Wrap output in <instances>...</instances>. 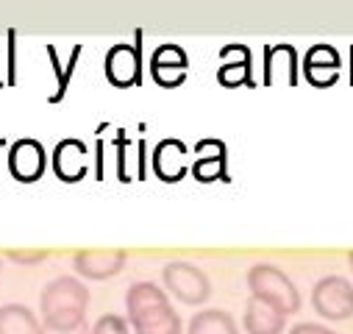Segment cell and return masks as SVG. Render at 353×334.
Here are the masks:
<instances>
[{
	"label": "cell",
	"instance_id": "obj_1",
	"mask_svg": "<svg viewBox=\"0 0 353 334\" xmlns=\"http://www.w3.org/2000/svg\"><path fill=\"white\" fill-rule=\"evenodd\" d=\"M86 306H90L86 284L75 276H59L48 282L39 295V323L53 328H78L86 323Z\"/></svg>",
	"mask_w": 353,
	"mask_h": 334
},
{
	"label": "cell",
	"instance_id": "obj_2",
	"mask_svg": "<svg viewBox=\"0 0 353 334\" xmlns=\"http://www.w3.org/2000/svg\"><path fill=\"white\" fill-rule=\"evenodd\" d=\"M248 287L250 295L276 306L284 315H295L301 309V293L295 287V282L276 265L270 262H259L248 271Z\"/></svg>",
	"mask_w": 353,
	"mask_h": 334
},
{
	"label": "cell",
	"instance_id": "obj_3",
	"mask_svg": "<svg viewBox=\"0 0 353 334\" xmlns=\"http://www.w3.org/2000/svg\"><path fill=\"white\" fill-rule=\"evenodd\" d=\"M161 282L164 287L179 298L181 304H190V306H198L203 304L209 295H212V282L209 276L192 265V262H184V259H175V262H167L161 268Z\"/></svg>",
	"mask_w": 353,
	"mask_h": 334
},
{
	"label": "cell",
	"instance_id": "obj_4",
	"mask_svg": "<svg viewBox=\"0 0 353 334\" xmlns=\"http://www.w3.org/2000/svg\"><path fill=\"white\" fill-rule=\"evenodd\" d=\"M312 306L325 320L353 317V284L345 276H323L312 287Z\"/></svg>",
	"mask_w": 353,
	"mask_h": 334
},
{
	"label": "cell",
	"instance_id": "obj_5",
	"mask_svg": "<svg viewBox=\"0 0 353 334\" xmlns=\"http://www.w3.org/2000/svg\"><path fill=\"white\" fill-rule=\"evenodd\" d=\"M6 164H9V173L23 181V184H31V181H39L48 170V150L39 139L34 137H20L9 145V156H6Z\"/></svg>",
	"mask_w": 353,
	"mask_h": 334
},
{
	"label": "cell",
	"instance_id": "obj_6",
	"mask_svg": "<svg viewBox=\"0 0 353 334\" xmlns=\"http://www.w3.org/2000/svg\"><path fill=\"white\" fill-rule=\"evenodd\" d=\"M125 259H128V254L123 248H83V250H75L72 268H75V273H81L86 279L103 282V279L117 276L125 268Z\"/></svg>",
	"mask_w": 353,
	"mask_h": 334
},
{
	"label": "cell",
	"instance_id": "obj_7",
	"mask_svg": "<svg viewBox=\"0 0 353 334\" xmlns=\"http://www.w3.org/2000/svg\"><path fill=\"white\" fill-rule=\"evenodd\" d=\"M106 78L117 87H134L142 81V53L139 45H128V42H117L109 48L106 53Z\"/></svg>",
	"mask_w": 353,
	"mask_h": 334
},
{
	"label": "cell",
	"instance_id": "obj_8",
	"mask_svg": "<svg viewBox=\"0 0 353 334\" xmlns=\"http://www.w3.org/2000/svg\"><path fill=\"white\" fill-rule=\"evenodd\" d=\"M50 164H53V173L61 181H81L90 170V150L81 139H61L56 142L53 153H50Z\"/></svg>",
	"mask_w": 353,
	"mask_h": 334
},
{
	"label": "cell",
	"instance_id": "obj_9",
	"mask_svg": "<svg viewBox=\"0 0 353 334\" xmlns=\"http://www.w3.org/2000/svg\"><path fill=\"white\" fill-rule=\"evenodd\" d=\"M187 70H190V56L181 45H159L150 56V72L159 84L164 87H175V84H181L187 78Z\"/></svg>",
	"mask_w": 353,
	"mask_h": 334
},
{
	"label": "cell",
	"instance_id": "obj_10",
	"mask_svg": "<svg viewBox=\"0 0 353 334\" xmlns=\"http://www.w3.org/2000/svg\"><path fill=\"white\" fill-rule=\"evenodd\" d=\"M303 75L309 84H317V87H328L339 78V67H342V59L336 53L334 45L328 42H317L306 50L303 56Z\"/></svg>",
	"mask_w": 353,
	"mask_h": 334
},
{
	"label": "cell",
	"instance_id": "obj_11",
	"mask_svg": "<svg viewBox=\"0 0 353 334\" xmlns=\"http://www.w3.org/2000/svg\"><path fill=\"white\" fill-rule=\"evenodd\" d=\"M298 50L287 42L264 48V84H298Z\"/></svg>",
	"mask_w": 353,
	"mask_h": 334
},
{
	"label": "cell",
	"instance_id": "obj_12",
	"mask_svg": "<svg viewBox=\"0 0 353 334\" xmlns=\"http://www.w3.org/2000/svg\"><path fill=\"white\" fill-rule=\"evenodd\" d=\"M153 170L161 181H179L184 179V173L190 170L187 164V145L175 137L161 139L153 148Z\"/></svg>",
	"mask_w": 353,
	"mask_h": 334
},
{
	"label": "cell",
	"instance_id": "obj_13",
	"mask_svg": "<svg viewBox=\"0 0 353 334\" xmlns=\"http://www.w3.org/2000/svg\"><path fill=\"white\" fill-rule=\"evenodd\" d=\"M220 70H217V81L236 87V84H253V59H250V48L242 42H231L225 48H220Z\"/></svg>",
	"mask_w": 353,
	"mask_h": 334
},
{
	"label": "cell",
	"instance_id": "obj_14",
	"mask_svg": "<svg viewBox=\"0 0 353 334\" xmlns=\"http://www.w3.org/2000/svg\"><path fill=\"white\" fill-rule=\"evenodd\" d=\"M242 323H245V331L248 334H284L287 328V315L279 312L276 306L264 304L259 298H248L245 304V315H242Z\"/></svg>",
	"mask_w": 353,
	"mask_h": 334
},
{
	"label": "cell",
	"instance_id": "obj_15",
	"mask_svg": "<svg viewBox=\"0 0 353 334\" xmlns=\"http://www.w3.org/2000/svg\"><path fill=\"white\" fill-rule=\"evenodd\" d=\"M128 326H134V334H181V315L172 309V304L153 306L137 317H128Z\"/></svg>",
	"mask_w": 353,
	"mask_h": 334
},
{
	"label": "cell",
	"instance_id": "obj_16",
	"mask_svg": "<svg viewBox=\"0 0 353 334\" xmlns=\"http://www.w3.org/2000/svg\"><path fill=\"white\" fill-rule=\"evenodd\" d=\"M195 164H192V176L198 181H217L225 176V145L220 139H201L195 145Z\"/></svg>",
	"mask_w": 353,
	"mask_h": 334
},
{
	"label": "cell",
	"instance_id": "obj_17",
	"mask_svg": "<svg viewBox=\"0 0 353 334\" xmlns=\"http://www.w3.org/2000/svg\"><path fill=\"white\" fill-rule=\"evenodd\" d=\"M164 304H170L167 290H161L153 282H134L128 287V293H125V312H128V317H137V315H142V312H148L153 306H164Z\"/></svg>",
	"mask_w": 353,
	"mask_h": 334
},
{
	"label": "cell",
	"instance_id": "obj_18",
	"mask_svg": "<svg viewBox=\"0 0 353 334\" xmlns=\"http://www.w3.org/2000/svg\"><path fill=\"white\" fill-rule=\"evenodd\" d=\"M42 323L26 304L0 306V334H39Z\"/></svg>",
	"mask_w": 353,
	"mask_h": 334
},
{
	"label": "cell",
	"instance_id": "obj_19",
	"mask_svg": "<svg viewBox=\"0 0 353 334\" xmlns=\"http://www.w3.org/2000/svg\"><path fill=\"white\" fill-rule=\"evenodd\" d=\"M187 334H239L234 317L223 309H203V312H195L192 320H190V328Z\"/></svg>",
	"mask_w": 353,
	"mask_h": 334
},
{
	"label": "cell",
	"instance_id": "obj_20",
	"mask_svg": "<svg viewBox=\"0 0 353 334\" xmlns=\"http://www.w3.org/2000/svg\"><path fill=\"white\" fill-rule=\"evenodd\" d=\"M90 334H131V326L125 317L109 312V315H101L95 320V326L90 328Z\"/></svg>",
	"mask_w": 353,
	"mask_h": 334
},
{
	"label": "cell",
	"instance_id": "obj_21",
	"mask_svg": "<svg viewBox=\"0 0 353 334\" xmlns=\"http://www.w3.org/2000/svg\"><path fill=\"white\" fill-rule=\"evenodd\" d=\"M48 257H50V250H45V248H28V250H23V248H9V250H6V259L20 262V265H37V262H42V259H48Z\"/></svg>",
	"mask_w": 353,
	"mask_h": 334
},
{
	"label": "cell",
	"instance_id": "obj_22",
	"mask_svg": "<svg viewBox=\"0 0 353 334\" xmlns=\"http://www.w3.org/2000/svg\"><path fill=\"white\" fill-rule=\"evenodd\" d=\"M290 334H336V331L323 326V323H295L290 328Z\"/></svg>",
	"mask_w": 353,
	"mask_h": 334
},
{
	"label": "cell",
	"instance_id": "obj_23",
	"mask_svg": "<svg viewBox=\"0 0 353 334\" xmlns=\"http://www.w3.org/2000/svg\"><path fill=\"white\" fill-rule=\"evenodd\" d=\"M39 334H90V326H78V328H53V326H42Z\"/></svg>",
	"mask_w": 353,
	"mask_h": 334
},
{
	"label": "cell",
	"instance_id": "obj_24",
	"mask_svg": "<svg viewBox=\"0 0 353 334\" xmlns=\"http://www.w3.org/2000/svg\"><path fill=\"white\" fill-rule=\"evenodd\" d=\"M350 81H353V50H350Z\"/></svg>",
	"mask_w": 353,
	"mask_h": 334
},
{
	"label": "cell",
	"instance_id": "obj_25",
	"mask_svg": "<svg viewBox=\"0 0 353 334\" xmlns=\"http://www.w3.org/2000/svg\"><path fill=\"white\" fill-rule=\"evenodd\" d=\"M347 262H350V271H353V250H350V254H347Z\"/></svg>",
	"mask_w": 353,
	"mask_h": 334
},
{
	"label": "cell",
	"instance_id": "obj_26",
	"mask_svg": "<svg viewBox=\"0 0 353 334\" xmlns=\"http://www.w3.org/2000/svg\"><path fill=\"white\" fill-rule=\"evenodd\" d=\"M0 268H3V257H0Z\"/></svg>",
	"mask_w": 353,
	"mask_h": 334
}]
</instances>
